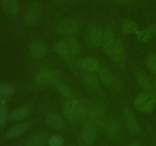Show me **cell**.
<instances>
[{"instance_id":"36","label":"cell","mask_w":156,"mask_h":146,"mask_svg":"<svg viewBox=\"0 0 156 146\" xmlns=\"http://www.w3.org/2000/svg\"><path fill=\"white\" fill-rule=\"evenodd\" d=\"M57 1H59V2H65V1H66V0H57Z\"/></svg>"},{"instance_id":"5","label":"cell","mask_w":156,"mask_h":146,"mask_svg":"<svg viewBox=\"0 0 156 146\" xmlns=\"http://www.w3.org/2000/svg\"><path fill=\"white\" fill-rule=\"evenodd\" d=\"M41 5L38 2H34L27 9L24 16V21L28 26H34L37 24L41 17Z\"/></svg>"},{"instance_id":"23","label":"cell","mask_w":156,"mask_h":146,"mask_svg":"<svg viewBox=\"0 0 156 146\" xmlns=\"http://www.w3.org/2000/svg\"><path fill=\"white\" fill-rule=\"evenodd\" d=\"M98 75L102 83L106 86H111L114 83V76L109 69L106 67H100L98 69Z\"/></svg>"},{"instance_id":"37","label":"cell","mask_w":156,"mask_h":146,"mask_svg":"<svg viewBox=\"0 0 156 146\" xmlns=\"http://www.w3.org/2000/svg\"><path fill=\"white\" fill-rule=\"evenodd\" d=\"M73 146H76V145H73Z\"/></svg>"},{"instance_id":"18","label":"cell","mask_w":156,"mask_h":146,"mask_svg":"<svg viewBox=\"0 0 156 146\" xmlns=\"http://www.w3.org/2000/svg\"><path fill=\"white\" fill-rule=\"evenodd\" d=\"M112 56L117 63H121V62H123L124 58V47L120 40L117 39L115 40L112 51Z\"/></svg>"},{"instance_id":"11","label":"cell","mask_w":156,"mask_h":146,"mask_svg":"<svg viewBox=\"0 0 156 146\" xmlns=\"http://www.w3.org/2000/svg\"><path fill=\"white\" fill-rule=\"evenodd\" d=\"M47 125L54 130H61L64 128V121L59 113L55 112L47 114L46 118Z\"/></svg>"},{"instance_id":"17","label":"cell","mask_w":156,"mask_h":146,"mask_svg":"<svg viewBox=\"0 0 156 146\" xmlns=\"http://www.w3.org/2000/svg\"><path fill=\"white\" fill-rule=\"evenodd\" d=\"M63 40L66 43L67 47L73 56H78L79 54H80L81 51H82V46H81L79 40H77L74 36H69L63 39Z\"/></svg>"},{"instance_id":"7","label":"cell","mask_w":156,"mask_h":146,"mask_svg":"<svg viewBox=\"0 0 156 146\" xmlns=\"http://www.w3.org/2000/svg\"><path fill=\"white\" fill-rule=\"evenodd\" d=\"M79 102L76 99H70L65 103L63 106V114L68 120H75L77 117L79 108Z\"/></svg>"},{"instance_id":"16","label":"cell","mask_w":156,"mask_h":146,"mask_svg":"<svg viewBox=\"0 0 156 146\" xmlns=\"http://www.w3.org/2000/svg\"><path fill=\"white\" fill-rule=\"evenodd\" d=\"M80 65L84 70L86 71H91V72L98 71L100 68V65L97 59L93 57H90V56L83 58L81 60Z\"/></svg>"},{"instance_id":"1","label":"cell","mask_w":156,"mask_h":146,"mask_svg":"<svg viewBox=\"0 0 156 146\" xmlns=\"http://www.w3.org/2000/svg\"><path fill=\"white\" fill-rule=\"evenodd\" d=\"M134 106L140 112L149 113L152 112L156 106V98L151 93H140L133 101Z\"/></svg>"},{"instance_id":"6","label":"cell","mask_w":156,"mask_h":146,"mask_svg":"<svg viewBox=\"0 0 156 146\" xmlns=\"http://www.w3.org/2000/svg\"><path fill=\"white\" fill-rule=\"evenodd\" d=\"M123 120L128 130L133 135H137L140 131V125L135 115L129 108H124L123 110Z\"/></svg>"},{"instance_id":"33","label":"cell","mask_w":156,"mask_h":146,"mask_svg":"<svg viewBox=\"0 0 156 146\" xmlns=\"http://www.w3.org/2000/svg\"><path fill=\"white\" fill-rule=\"evenodd\" d=\"M113 1L116 2H120V3H127L131 2L132 0H113Z\"/></svg>"},{"instance_id":"26","label":"cell","mask_w":156,"mask_h":146,"mask_svg":"<svg viewBox=\"0 0 156 146\" xmlns=\"http://www.w3.org/2000/svg\"><path fill=\"white\" fill-rule=\"evenodd\" d=\"M53 86L55 87L58 92L62 96L65 97H72V90L66 84L62 82H56Z\"/></svg>"},{"instance_id":"13","label":"cell","mask_w":156,"mask_h":146,"mask_svg":"<svg viewBox=\"0 0 156 146\" xmlns=\"http://www.w3.org/2000/svg\"><path fill=\"white\" fill-rule=\"evenodd\" d=\"M156 33V24H152L149 27L143 29V30H139L136 33L137 40L142 43H147L152 40L153 35Z\"/></svg>"},{"instance_id":"2","label":"cell","mask_w":156,"mask_h":146,"mask_svg":"<svg viewBox=\"0 0 156 146\" xmlns=\"http://www.w3.org/2000/svg\"><path fill=\"white\" fill-rule=\"evenodd\" d=\"M59 75L51 69H45L39 71L34 77V82L39 86L54 85L59 82Z\"/></svg>"},{"instance_id":"12","label":"cell","mask_w":156,"mask_h":146,"mask_svg":"<svg viewBox=\"0 0 156 146\" xmlns=\"http://www.w3.org/2000/svg\"><path fill=\"white\" fill-rule=\"evenodd\" d=\"M104 33L99 26H93L89 35V40L91 45L94 47H99L103 43Z\"/></svg>"},{"instance_id":"25","label":"cell","mask_w":156,"mask_h":146,"mask_svg":"<svg viewBox=\"0 0 156 146\" xmlns=\"http://www.w3.org/2000/svg\"><path fill=\"white\" fill-rule=\"evenodd\" d=\"M104 116V109L99 105H94L89 109V117L93 123H98L101 121Z\"/></svg>"},{"instance_id":"8","label":"cell","mask_w":156,"mask_h":146,"mask_svg":"<svg viewBox=\"0 0 156 146\" xmlns=\"http://www.w3.org/2000/svg\"><path fill=\"white\" fill-rule=\"evenodd\" d=\"M30 122L26 121L23 122V123H18V124L15 125L12 127H11L9 130L6 132V137L9 138H14L19 137L21 135H24L29 129H30Z\"/></svg>"},{"instance_id":"9","label":"cell","mask_w":156,"mask_h":146,"mask_svg":"<svg viewBox=\"0 0 156 146\" xmlns=\"http://www.w3.org/2000/svg\"><path fill=\"white\" fill-rule=\"evenodd\" d=\"M30 53L34 59H41L47 53V47L43 41L34 40L30 43Z\"/></svg>"},{"instance_id":"21","label":"cell","mask_w":156,"mask_h":146,"mask_svg":"<svg viewBox=\"0 0 156 146\" xmlns=\"http://www.w3.org/2000/svg\"><path fill=\"white\" fill-rule=\"evenodd\" d=\"M30 113V109L27 106H21L14 109L9 115V119L12 121H22L25 120Z\"/></svg>"},{"instance_id":"14","label":"cell","mask_w":156,"mask_h":146,"mask_svg":"<svg viewBox=\"0 0 156 146\" xmlns=\"http://www.w3.org/2000/svg\"><path fill=\"white\" fill-rule=\"evenodd\" d=\"M136 78L137 82H138V85H140V87L143 91H145L147 93H152V90H153V87H152V84H151V82L148 75L144 71H137Z\"/></svg>"},{"instance_id":"31","label":"cell","mask_w":156,"mask_h":146,"mask_svg":"<svg viewBox=\"0 0 156 146\" xmlns=\"http://www.w3.org/2000/svg\"><path fill=\"white\" fill-rule=\"evenodd\" d=\"M146 64L149 71L156 75V54L149 56L146 59Z\"/></svg>"},{"instance_id":"29","label":"cell","mask_w":156,"mask_h":146,"mask_svg":"<svg viewBox=\"0 0 156 146\" xmlns=\"http://www.w3.org/2000/svg\"><path fill=\"white\" fill-rule=\"evenodd\" d=\"M15 92V89L12 85L7 83H0V97L6 98L10 97Z\"/></svg>"},{"instance_id":"30","label":"cell","mask_w":156,"mask_h":146,"mask_svg":"<svg viewBox=\"0 0 156 146\" xmlns=\"http://www.w3.org/2000/svg\"><path fill=\"white\" fill-rule=\"evenodd\" d=\"M48 146H63L64 138L62 135H54L48 138Z\"/></svg>"},{"instance_id":"27","label":"cell","mask_w":156,"mask_h":146,"mask_svg":"<svg viewBox=\"0 0 156 146\" xmlns=\"http://www.w3.org/2000/svg\"><path fill=\"white\" fill-rule=\"evenodd\" d=\"M8 116V108L6 105V100L4 97H0V126L3 125L7 120Z\"/></svg>"},{"instance_id":"10","label":"cell","mask_w":156,"mask_h":146,"mask_svg":"<svg viewBox=\"0 0 156 146\" xmlns=\"http://www.w3.org/2000/svg\"><path fill=\"white\" fill-rule=\"evenodd\" d=\"M114 43H115V38H114V33L110 29H107L104 32L102 45H103L104 51L108 56H112V51Z\"/></svg>"},{"instance_id":"4","label":"cell","mask_w":156,"mask_h":146,"mask_svg":"<svg viewBox=\"0 0 156 146\" xmlns=\"http://www.w3.org/2000/svg\"><path fill=\"white\" fill-rule=\"evenodd\" d=\"M81 137L84 144L91 145L97 137V129L93 122H88L84 125L81 132Z\"/></svg>"},{"instance_id":"32","label":"cell","mask_w":156,"mask_h":146,"mask_svg":"<svg viewBox=\"0 0 156 146\" xmlns=\"http://www.w3.org/2000/svg\"><path fill=\"white\" fill-rule=\"evenodd\" d=\"M88 116H89V109H88L87 106H84V105L82 104L79 105V110H78L76 120H84Z\"/></svg>"},{"instance_id":"19","label":"cell","mask_w":156,"mask_h":146,"mask_svg":"<svg viewBox=\"0 0 156 146\" xmlns=\"http://www.w3.org/2000/svg\"><path fill=\"white\" fill-rule=\"evenodd\" d=\"M139 30L138 24L131 18H125L122 22L121 31L124 34L136 33Z\"/></svg>"},{"instance_id":"24","label":"cell","mask_w":156,"mask_h":146,"mask_svg":"<svg viewBox=\"0 0 156 146\" xmlns=\"http://www.w3.org/2000/svg\"><path fill=\"white\" fill-rule=\"evenodd\" d=\"M83 78L85 84L91 89L97 90L99 88V82L97 77L91 71H85L83 75Z\"/></svg>"},{"instance_id":"28","label":"cell","mask_w":156,"mask_h":146,"mask_svg":"<svg viewBox=\"0 0 156 146\" xmlns=\"http://www.w3.org/2000/svg\"><path fill=\"white\" fill-rule=\"evenodd\" d=\"M119 131L118 123L115 120H110L106 126V132L109 136L114 137L117 135Z\"/></svg>"},{"instance_id":"34","label":"cell","mask_w":156,"mask_h":146,"mask_svg":"<svg viewBox=\"0 0 156 146\" xmlns=\"http://www.w3.org/2000/svg\"><path fill=\"white\" fill-rule=\"evenodd\" d=\"M129 146H140V144L138 142H136V141H133V142L130 143Z\"/></svg>"},{"instance_id":"35","label":"cell","mask_w":156,"mask_h":146,"mask_svg":"<svg viewBox=\"0 0 156 146\" xmlns=\"http://www.w3.org/2000/svg\"><path fill=\"white\" fill-rule=\"evenodd\" d=\"M152 87H153V89L155 90V91L156 92V78L154 79V81H153V85H152Z\"/></svg>"},{"instance_id":"22","label":"cell","mask_w":156,"mask_h":146,"mask_svg":"<svg viewBox=\"0 0 156 146\" xmlns=\"http://www.w3.org/2000/svg\"><path fill=\"white\" fill-rule=\"evenodd\" d=\"M54 50L55 51H56V53H57L61 58L66 59V60L69 59L70 57L72 56V53H70L66 43L65 41H64L63 40L59 41V42H57L55 44Z\"/></svg>"},{"instance_id":"20","label":"cell","mask_w":156,"mask_h":146,"mask_svg":"<svg viewBox=\"0 0 156 146\" xmlns=\"http://www.w3.org/2000/svg\"><path fill=\"white\" fill-rule=\"evenodd\" d=\"M48 141L47 132H40L35 134L27 141L26 146H44Z\"/></svg>"},{"instance_id":"3","label":"cell","mask_w":156,"mask_h":146,"mask_svg":"<svg viewBox=\"0 0 156 146\" xmlns=\"http://www.w3.org/2000/svg\"><path fill=\"white\" fill-rule=\"evenodd\" d=\"M56 30L59 33L67 36L76 34L80 30L79 22L73 18H64L58 23Z\"/></svg>"},{"instance_id":"15","label":"cell","mask_w":156,"mask_h":146,"mask_svg":"<svg viewBox=\"0 0 156 146\" xmlns=\"http://www.w3.org/2000/svg\"><path fill=\"white\" fill-rule=\"evenodd\" d=\"M0 4L7 13L17 15L20 12V3L18 0H0Z\"/></svg>"}]
</instances>
